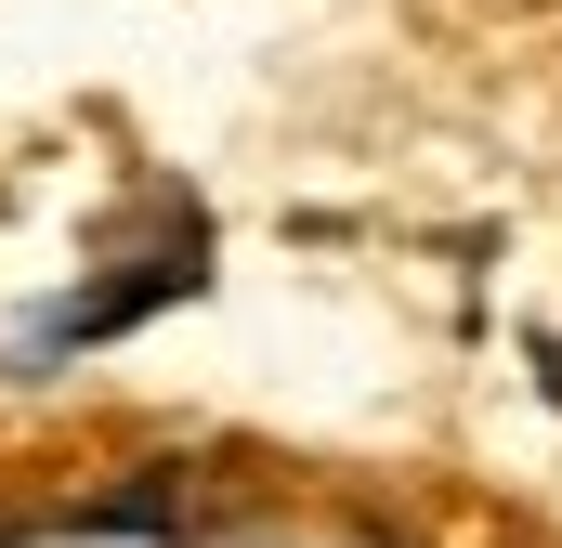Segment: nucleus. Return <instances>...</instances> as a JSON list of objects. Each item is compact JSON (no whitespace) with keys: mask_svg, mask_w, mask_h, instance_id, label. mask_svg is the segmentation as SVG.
I'll use <instances>...</instances> for the list:
<instances>
[{"mask_svg":"<svg viewBox=\"0 0 562 548\" xmlns=\"http://www.w3.org/2000/svg\"><path fill=\"white\" fill-rule=\"evenodd\" d=\"M196 287V236H170V249H144V262H105V274H79L40 327H26V353L53 366V353H92V340H132L157 300H183Z\"/></svg>","mask_w":562,"mask_h":548,"instance_id":"1","label":"nucleus"},{"mask_svg":"<svg viewBox=\"0 0 562 548\" xmlns=\"http://www.w3.org/2000/svg\"><path fill=\"white\" fill-rule=\"evenodd\" d=\"M79 536H183L196 523V496H183V470H144V483H105L92 510H66Z\"/></svg>","mask_w":562,"mask_h":548,"instance_id":"2","label":"nucleus"},{"mask_svg":"<svg viewBox=\"0 0 562 548\" xmlns=\"http://www.w3.org/2000/svg\"><path fill=\"white\" fill-rule=\"evenodd\" d=\"M340 548H393V536H340Z\"/></svg>","mask_w":562,"mask_h":548,"instance_id":"3","label":"nucleus"}]
</instances>
